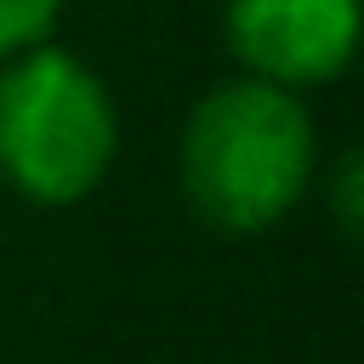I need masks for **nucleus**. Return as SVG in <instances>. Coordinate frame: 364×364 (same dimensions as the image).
Masks as SVG:
<instances>
[{
    "label": "nucleus",
    "instance_id": "obj_1",
    "mask_svg": "<svg viewBox=\"0 0 364 364\" xmlns=\"http://www.w3.org/2000/svg\"><path fill=\"white\" fill-rule=\"evenodd\" d=\"M318 165V131L296 91L267 80L210 85L176 142V171L188 205L222 233H262L284 222Z\"/></svg>",
    "mask_w": 364,
    "mask_h": 364
},
{
    "label": "nucleus",
    "instance_id": "obj_2",
    "mask_svg": "<svg viewBox=\"0 0 364 364\" xmlns=\"http://www.w3.org/2000/svg\"><path fill=\"white\" fill-rule=\"evenodd\" d=\"M119 148L108 80L68 46H34L0 68V176L34 205L85 199Z\"/></svg>",
    "mask_w": 364,
    "mask_h": 364
},
{
    "label": "nucleus",
    "instance_id": "obj_3",
    "mask_svg": "<svg viewBox=\"0 0 364 364\" xmlns=\"http://www.w3.org/2000/svg\"><path fill=\"white\" fill-rule=\"evenodd\" d=\"M233 57L267 85L336 80L358 51V0H228L222 11Z\"/></svg>",
    "mask_w": 364,
    "mask_h": 364
},
{
    "label": "nucleus",
    "instance_id": "obj_4",
    "mask_svg": "<svg viewBox=\"0 0 364 364\" xmlns=\"http://www.w3.org/2000/svg\"><path fill=\"white\" fill-rule=\"evenodd\" d=\"M57 17H63V0H0V63L46 46Z\"/></svg>",
    "mask_w": 364,
    "mask_h": 364
},
{
    "label": "nucleus",
    "instance_id": "obj_5",
    "mask_svg": "<svg viewBox=\"0 0 364 364\" xmlns=\"http://www.w3.org/2000/svg\"><path fill=\"white\" fill-rule=\"evenodd\" d=\"M358 188H364V171H358V148H347L341 159H336V171H330V205H336V222H341V233H358Z\"/></svg>",
    "mask_w": 364,
    "mask_h": 364
}]
</instances>
